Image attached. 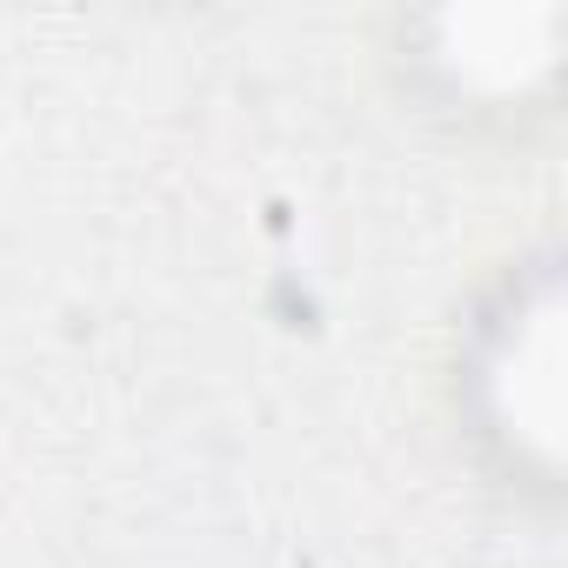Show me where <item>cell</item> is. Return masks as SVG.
I'll use <instances>...</instances> for the list:
<instances>
[{"instance_id": "6da1fadb", "label": "cell", "mask_w": 568, "mask_h": 568, "mask_svg": "<svg viewBox=\"0 0 568 568\" xmlns=\"http://www.w3.org/2000/svg\"><path fill=\"white\" fill-rule=\"evenodd\" d=\"M442 462L495 515L555 535L568 515V241L555 221L488 247L428 348Z\"/></svg>"}, {"instance_id": "7a4b0ae2", "label": "cell", "mask_w": 568, "mask_h": 568, "mask_svg": "<svg viewBox=\"0 0 568 568\" xmlns=\"http://www.w3.org/2000/svg\"><path fill=\"white\" fill-rule=\"evenodd\" d=\"M382 108L475 168H541L568 141V0H388L362 14Z\"/></svg>"}]
</instances>
